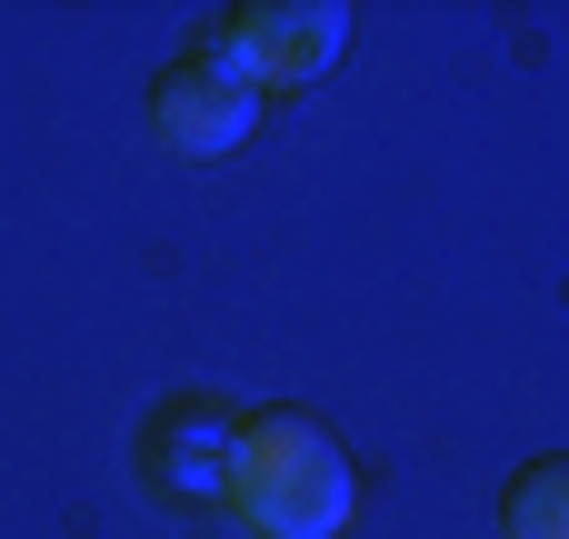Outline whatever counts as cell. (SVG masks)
<instances>
[{"instance_id":"cell-3","label":"cell","mask_w":569,"mask_h":539,"mask_svg":"<svg viewBox=\"0 0 569 539\" xmlns=\"http://www.w3.org/2000/svg\"><path fill=\"white\" fill-rule=\"evenodd\" d=\"M190 50L220 60L230 80H250V90L270 100V90H300V80L340 70V50H350V10H340V0H250V10L200 20Z\"/></svg>"},{"instance_id":"cell-2","label":"cell","mask_w":569,"mask_h":539,"mask_svg":"<svg viewBox=\"0 0 569 539\" xmlns=\"http://www.w3.org/2000/svg\"><path fill=\"white\" fill-rule=\"evenodd\" d=\"M230 450H240V410H230L220 390H170V400L140 410L130 480H140L160 510L220 520V510H230Z\"/></svg>"},{"instance_id":"cell-5","label":"cell","mask_w":569,"mask_h":539,"mask_svg":"<svg viewBox=\"0 0 569 539\" xmlns=\"http://www.w3.org/2000/svg\"><path fill=\"white\" fill-rule=\"evenodd\" d=\"M500 539H569V450H540L500 480Z\"/></svg>"},{"instance_id":"cell-1","label":"cell","mask_w":569,"mask_h":539,"mask_svg":"<svg viewBox=\"0 0 569 539\" xmlns=\"http://www.w3.org/2000/svg\"><path fill=\"white\" fill-rule=\"evenodd\" d=\"M230 520L260 530V539H340L360 520V460H350V440L320 410H300V400L240 410Z\"/></svg>"},{"instance_id":"cell-4","label":"cell","mask_w":569,"mask_h":539,"mask_svg":"<svg viewBox=\"0 0 569 539\" xmlns=\"http://www.w3.org/2000/svg\"><path fill=\"white\" fill-rule=\"evenodd\" d=\"M250 130H260V90H250V80H230L220 60L170 50V60L150 70V140H160L170 160H220V150H250Z\"/></svg>"}]
</instances>
